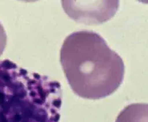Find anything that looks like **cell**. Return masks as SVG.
I'll list each match as a JSON object with an SVG mask.
<instances>
[{
	"label": "cell",
	"mask_w": 148,
	"mask_h": 122,
	"mask_svg": "<svg viewBox=\"0 0 148 122\" xmlns=\"http://www.w3.org/2000/svg\"><path fill=\"white\" fill-rule=\"evenodd\" d=\"M60 61L71 88L83 98L108 97L123 81V59L94 31H76L66 37Z\"/></svg>",
	"instance_id": "cell-1"
},
{
	"label": "cell",
	"mask_w": 148,
	"mask_h": 122,
	"mask_svg": "<svg viewBox=\"0 0 148 122\" xmlns=\"http://www.w3.org/2000/svg\"><path fill=\"white\" fill-rule=\"evenodd\" d=\"M63 9L70 17L85 23H101L117 11L119 2H62Z\"/></svg>",
	"instance_id": "cell-3"
},
{
	"label": "cell",
	"mask_w": 148,
	"mask_h": 122,
	"mask_svg": "<svg viewBox=\"0 0 148 122\" xmlns=\"http://www.w3.org/2000/svg\"><path fill=\"white\" fill-rule=\"evenodd\" d=\"M7 37L6 31L4 30L3 26L0 22V56L3 54L4 50L7 46Z\"/></svg>",
	"instance_id": "cell-5"
},
{
	"label": "cell",
	"mask_w": 148,
	"mask_h": 122,
	"mask_svg": "<svg viewBox=\"0 0 148 122\" xmlns=\"http://www.w3.org/2000/svg\"><path fill=\"white\" fill-rule=\"evenodd\" d=\"M115 122H148L147 104H132L127 106L118 116Z\"/></svg>",
	"instance_id": "cell-4"
},
{
	"label": "cell",
	"mask_w": 148,
	"mask_h": 122,
	"mask_svg": "<svg viewBox=\"0 0 148 122\" xmlns=\"http://www.w3.org/2000/svg\"><path fill=\"white\" fill-rule=\"evenodd\" d=\"M62 96L59 81L0 61V122H59Z\"/></svg>",
	"instance_id": "cell-2"
}]
</instances>
